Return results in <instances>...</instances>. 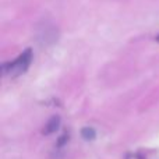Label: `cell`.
Here are the masks:
<instances>
[{
    "mask_svg": "<svg viewBox=\"0 0 159 159\" xmlns=\"http://www.w3.org/2000/svg\"><path fill=\"white\" fill-rule=\"evenodd\" d=\"M59 123H60L59 117H52V119L49 120V123L45 126L43 133H45V134H50V133L56 131V130H57V127H59Z\"/></svg>",
    "mask_w": 159,
    "mask_h": 159,
    "instance_id": "7a4b0ae2",
    "label": "cell"
},
{
    "mask_svg": "<svg viewBox=\"0 0 159 159\" xmlns=\"http://www.w3.org/2000/svg\"><path fill=\"white\" fill-rule=\"evenodd\" d=\"M81 135L85 140H93V138H95V130L89 129V127H85V129H82Z\"/></svg>",
    "mask_w": 159,
    "mask_h": 159,
    "instance_id": "3957f363",
    "label": "cell"
},
{
    "mask_svg": "<svg viewBox=\"0 0 159 159\" xmlns=\"http://www.w3.org/2000/svg\"><path fill=\"white\" fill-rule=\"evenodd\" d=\"M31 60H32V53H31V49H27L16 60L10 61V63H6L3 66V73L6 75H8V77H17V75L22 74L30 67Z\"/></svg>",
    "mask_w": 159,
    "mask_h": 159,
    "instance_id": "6da1fadb",
    "label": "cell"
},
{
    "mask_svg": "<svg viewBox=\"0 0 159 159\" xmlns=\"http://www.w3.org/2000/svg\"><path fill=\"white\" fill-rule=\"evenodd\" d=\"M157 39H158V42H159V36H158V38H157Z\"/></svg>",
    "mask_w": 159,
    "mask_h": 159,
    "instance_id": "277c9868",
    "label": "cell"
}]
</instances>
